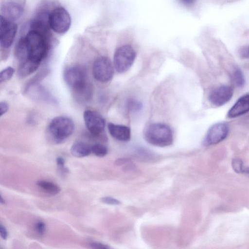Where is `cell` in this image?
<instances>
[{"mask_svg": "<svg viewBox=\"0 0 249 249\" xmlns=\"http://www.w3.org/2000/svg\"><path fill=\"white\" fill-rule=\"evenodd\" d=\"M35 229L40 235H43L46 231V225L42 222L39 221L35 225Z\"/></svg>", "mask_w": 249, "mask_h": 249, "instance_id": "cell-24", "label": "cell"}, {"mask_svg": "<svg viewBox=\"0 0 249 249\" xmlns=\"http://www.w3.org/2000/svg\"><path fill=\"white\" fill-rule=\"evenodd\" d=\"M249 112V93L240 97L228 112L229 118H234Z\"/></svg>", "mask_w": 249, "mask_h": 249, "instance_id": "cell-13", "label": "cell"}, {"mask_svg": "<svg viewBox=\"0 0 249 249\" xmlns=\"http://www.w3.org/2000/svg\"><path fill=\"white\" fill-rule=\"evenodd\" d=\"M101 200L103 203L109 205H116L121 203L119 200L110 196L103 197Z\"/></svg>", "mask_w": 249, "mask_h": 249, "instance_id": "cell-25", "label": "cell"}, {"mask_svg": "<svg viewBox=\"0 0 249 249\" xmlns=\"http://www.w3.org/2000/svg\"><path fill=\"white\" fill-rule=\"evenodd\" d=\"M72 90L75 99L78 102L82 103L89 102L93 95V87L88 82Z\"/></svg>", "mask_w": 249, "mask_h": 249, "instance_id": "cell-15", "label": "cell"}, {"mask_svg": "<svg viewBox=\"0 0 249 249\" xmlns=\"http://www.w3.org/2000/svg\"><path fill=\"white\" fill-rule=\"evenodd\" d=\"M71 153L75 157L83 158L91 152V145L81 141L74 142L71 148Z\"/></svg>", "mask_w": 249, "mask_h": 249, "instance_id": "cell-16", "label": "cell"}, {"mask_svg": "<svg viewBox=\"0 0 249 249\" xmlns=\"http://www.w3.org/2000/svg\"><path fill=\"white\" fill-rule=\"evenodd\" d=\"M9 106L5 101H2L0 103V116L4 114L8 110Z\"/></svg>", "mask_w": 249, "mask_h": 249, "instance_id": "cell-28", "label": "cell"}, {"mask_svg": "<svg viewBox=\"0 0 249 249\" xmlns=\"http://www.w3.org/2000/svg\"><path fill=\"white\" fill-rule=\"evenodd\" d=\"M23 11V3L15 0H10L1 4L0 16L8 20L14 21L20 18Z\"/></svg>", "mask_w": 249, "mask_h": 249, "instance_id": "cell-12", "label": "cell"}, {"mask_svg": "<svg viewBox=\"0 0 249 249\" xmlns=\"http://www.w3.org/2000/svg\"><path fill=\"white\" fill-rule=\"evenodd\" d=\"M0 203L2 204H5V200L2 197L1 195H0Z\"/></svg>", "mask_w": 249, "mask_h": 249, "instance_id": "cell-32", "label": "cell"}, {"mask_svg": "<svg viewBox=\"0 0 249 249\" xmlns=\"http://www.w3.org/2000/svg\"><path fill=\"white\" fill-rule=\"evenodd\" d=\"M39 65L40 63L29 60L20 63L18 71V74L20 77H26L35 72Z\"/></svg>", "mask_w": 249, "mask_h": 249, "instance_id": "cell-17", "label": "cell"}, {"mask_svg": "<svg viewBox=\"0 0 249 249\" xmlns=\"http://www.w3.org/2000/svg\"><path fill=\"white\" fill-rule=\"evenodd\" d=\"M229 132V127L227 123H216L208 129L203 140V144L206 146L216 144L227 138Z\"/></svg>", "mask_w": 249, "mask_h": 249, "instance_id": "cell-9", "label": "cell"}, {"mask_svg": "<svg viewBox=\"0 0 249 249\" xmlns=\"http://www.w3.org/2000/svg\"><path fill=\"white\" fill-rule=\"evenodd\" d=\"M233 79L235 84L239 88H242L245 83L243 72L239 69H236L233 73Z\"/></svg>", "mask_w": 249, "mask_h": 249, "instance_id": "cell-20", "label": "cell"}, {"mask_svg": "<svg viewBox=\"0 0 249 249\" xmlns=\"http://www.w3.org/2000/svg\"><path fill=\"white\" fill-rule=\"evenodd\" d=\"M63 75L65 82L72 90L88 82L86 70L82 66L75 65L67 68L65 70Z\"/></svg>", "mask_w": 249, "mask_h": 249, "instance_id": "cell-7", "label": "cell"}, {"mask_svg": "<svg viewBox=\"0 0 249 249\" xmlns=\"http://www.w3.org/2000/svg\"><path fill=\"white\" fill-rule=\"evenodd\" d=\"M110 135L114 139L122 142H127L131 138L130 129L127 126L109 123L107 125Z\"/></svg>", "mask_w": 249, "mask_h": 249, "instance_id": "cell-14", "label": "cell"}, {"mask_svg": "<svg viewBox=\"0 0 249 249\" xmlns=\"http://www.w3.org/2000/svg\"><path fill=\"white\" fill-rule=\"evenodd\" d=\"M0 236L3 240H6L8 237V232L5 227L1 223L0 224Z\"/></svg>", "mask_w": 249, "mask_h": 249, "instance_id": "cell-29", "label": "cell"}, {"mask_svg": "<svg viewBox=\"0 0 249 249\" xmlns=\"http://www.w3.org/2000/svg\"><path fill=\"white\" fill-rule=\"evenodd\" d=\"M108 152L107 148L101 143H95L91 145V152L99 157L105 156Z\"/></svg>", "mask_w": 249, "mask_h": 249, "instance_id": "cell-19", "label": "cell"}, {"mask_svg": "<svg viewBox=\"0 0 249 249\" xmlns=\"http://www.w3.org/2000/svg\"><path fill=\"white\" fill-rule=\"evenodd\" d=\"M74 124L70 118L64 116H57L53 119L49 123L47 134L51 141L55 144L64 142L73 133Z\"/></svg>", "mask_w": 249, "mask_h": 249, "instance_id": "cell-2", "label": "cell"}, {"mask_svg": "<svg viewBox=\"0 0 249 249\" xmlns=\"http://www.w3.org/2000/svg\"><path fill=\"white\" fill-rule=\"evenodd\" d=\"M181 3L186 6H191L193 5L196 0H179Z\"/></svg>", "mask_w": 249, "mask_h": 249, "instance_id": "cell-31", "label": "cell"}, {"mask_svg": "<svg viewBox=\"0 0 249 249\" xmlns=\"http://www.w3.org/2000/svg\"><path fill=\"white\" fill-rule=\"evenodd\" d=\"M15 72V70L12 67L9 66L1 71L0 73V83L5 82L10 80Z\"/></svg>", "mask_w": 249, "mask_h": 249, "instance_id": "cell-21", "label": "cell"}, {"mask_svg": "<svg viewBox=\"0 0 249 249\" xmlns=\"http://www.w3.org/2000/svg\"><path fill=\"white\" fill-rule=\"evenodd\" d=\"M144 137L149 143L159 147L170 145L173 142L172 130L167 125L162 124H154L145 130Z\"/></svg>", "mask_w": 249, "mask_h": 249, "instance_id": "cell-3", "label": "cell"}, {"mask_svg": "<svg viewBox=\"0 0 249 249\" xmlns=\"http://www.w3.org/2000/svg\"><path fill=\"white\" fill-rule=\"evenodd\" d=\"M49 31L30 29L22 36L15 48V55L20 63L29 60L40 64L49 51Z\"/></svg>", "mask_w": 249, "mask_h": 249, "instance_id": "cell-1", "label": "cell"}, {"mask_svg": "<svg viewBox=\"0 0 249 249\" xmlns=\"http://www.w3.org/2000/svg\"><path fill=\"white\" fill-rule=\"evenodd\" d=\"M85 125L89 132L94 136H98L104 131L105 121L97 112L88 109L83 114Z\"/></svg>", "mask_w": 249, "mask_h": 249, "instance_id": "cell-10", "label": "cell"}, {"mask_svg": "<svg viewBox=\"0 0 249 249\" xmlns=\"http://www.w3.org/2000/svg\"><path fill=\"white\" fill-rule=\"evenodd\" d=\"M0 44L4 49H8L12 45L17 32V25L13 21L0 16Z\"/></svg>", "mask_w": 249, "mask_h": 249, "instance_id": "cell-8", "label": "cell"}, {"mask_svg": "<svg viewBox=\"0 0 249 249\" xmlns=\"http://www.w3.org/2000/svg\"><path fill=\"white\" fill-rule=\"evenodd\" d=\"M142 103L136 100L130 99L127 103L128 110L133 112L139 111L142 109Z\"/></svg>", "mask_w": 249, "mask_h": 249, "instance_id": "cell-23", "label": "cell"}, {"mask_svg": "<svg viewBox=\"0 0 249 249\" xmlns=\"http://www.w3.org/2000/svg\"><path fill=\"white\" fill-rule=\"evenodd\" d=\"M36 185L43 191L50 195H55L61 191L60 187L54 183L46 180H38Z\"/></svg>", "mask_w": 249, "mask_h": 249, "instance_id": "cell-18", "label": "cell"}, {"mask_svg": "<svg viewBox=\"0 0 249 249\" xmlns=\"http://www.w3.org/2000/svg\"><path fill=\"white\" fill-rule=\"evenodd\" d=\"M233 93V89L231 86H221L211 91L209 95V100L214 106L221 107L231 100Z\"/></svg>", "mask_w": 249, "mask_h": 249, "instance_id": "cell-11", "label": "cell"}, {"mask_svg": "<svg viewBox=\"0 0 249 249\" xmlns=\"http://www.w3.org/2000/svg\"><path fill=\"white\" fill-rule=\"evenodd\" d=\"M240 56L243 59L249 58V46L241 48L239 51Z\"/></svg>", "mask_w": 249, "mask_h": 249, "instance_id": "cell-26", "label": "cell"}, {"mask_svg": "<svg viewBox=\"0 0 249 249\" xmlns=\"http://www.w3.org/2000/svg\"><path fill=\"white\" fill-rule=\"evenodd\" d=\"M56 161L58 168L63 167L65 166V160L62 157H57L56 159Z\"/></svg>", "mask_w": 249, "mask_h": 249, "instance_id": "cell-30", "label": "cell"}, {"mask_svg": "<svg viewBox=\"0 0 249 249\" xmlns=\"http://www.w3.org/2000/svg\"><path fill=\"white\" fill-rule=\"evenodd\" d=\"M48 22L53 31L58 34H64L71 27V18L65 8L57 7L49 13Z\"/></svg>", "mask_w": 249, "mask_h": 249, "instance_id": "cell-4", "label": "cell"}, {"mask_svg": "<svg viewBox=\"0 0 249 249\" xmlns=\"http://www.w3.org/2000/svg\"><path fill=\"white\" fill-rule=\"evenodd\" d=\"M136 53L130 45H125L118 48L115 51L114 57V66L119 73L125 72L133 64Z\"/></svg>", "mask_w": 249, "mask_h": 249, "instance_id": "cell-5", "label": "cell"}, {"mask_svg": "<svg viewBox=\"0 0 249 249\" xmlns=\"http://www.w3.org/2000/svg\"><path fill=\"white\" fill-rule=\"evenodd\" d=\"M89 246L93 249H107L110 247L107 245L99 242H91L89 244Z\"/></svg>", "mask_w": 249, "mask_h": 249, "instance_id": "cell-27", "label": "cell"}, {"mask_svg": "<svg viewBox=\"0 0 249 249\" xmlns=\"http://www.w3.org/2000/svg\"><path fill=\"white\" fill-rule=\"evenodd\" d=\"M233 170L237 173H244L246 168L244 167L243 161L238 158H234L231 161Z\"/></svg>", "mask_w": 249, "mask_h": 249, "instance_id": "cell-22", "label": "cell"}, {"mask_svg": "<svg viewBox=\"0 0 249 249\" xmlns=\"http://www.w3.org/2000/svg\"><path fill=\"white\" fill-rule=\"evenodd\" d=\"M92 73L95 79L101 82L110 81L113 76V68L110 59L105 56L97 58L93 63Z\"/></svg>", "mask_w": 249, "mask_h": 249, "instance_id": "cell-6", "label": "cell"}]
</instances>
